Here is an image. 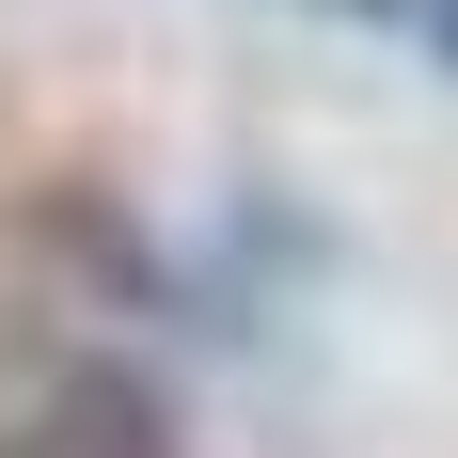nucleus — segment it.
Here are the masks:
<instances>
[{
    "label": "nucleus",
    "instance_id": "f257e3e1",
    "mask_svg": "<svg viewBox=\"0 0 458 458\" xmlns=\"http://www.w3.org/2000/svg\"><path fill=\"white\" fill-rule=\"evenodd\" d=\"M411 16H427V47H443V64H458V0H411Z\"/></svg>",
    "mask_w": 458,
    "mask_h": 458
}]
</instances>
